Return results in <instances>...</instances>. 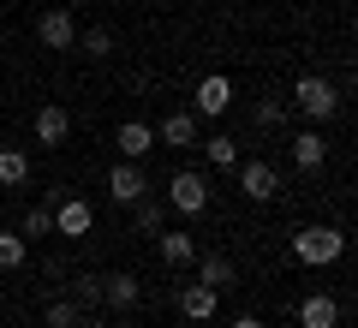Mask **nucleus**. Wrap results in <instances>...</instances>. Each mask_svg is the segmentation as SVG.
<instances>
[{"label":"nucleus","mask_w":358,"mask_h":328,"mask_svg":"<svg viewBox=\"0 0 358 328\" xmlns=\"http://www.w3.org/2000/svg\"><path fill=\"white\" fill-rule=\"evenodd\" d=\"M293 257H299L305 269L341 263V257H346V233H341V227H299V233H293Z\"/></svg>","instance_id":"1"},{"label":"nucleus","mask_w":358,"mask_h":328,"mask_svg":"<svg viewBox=\"0 0 358 328\" xmlns=\"http://www.w3.org/2000/svg\"><path fill=\"white\" fill-rule=\"evenodd\" d=\"M167 209L203 215V209H209V179L192 173V167H173V179H167Z\"/></svg>","instance_id":"2"},{"label":"nucleus","mask_w":358,"mask_h":328,"mask_svg":"<svg viewBox=\"0 0 358 328\" xmlns=\"http://www.w3.org/2000/svg\"><path fill=\"white\" fill-rule=\"evenodd\" d=\"M293 101H299V114H310V120H334V108H341V90H334L329 78L305 72V78L293 84Z\"/></svg>","instance_id":"3"},{"label":"nucleus","mask_w":358,"mask_h":328,"mask_svg":"<svg viewBox=\"0 0 358 328\" xmlns=\"http://www.w3.org/2000/svg\"><path fill=\"white\" fill-rule=\"evenodd\" d=\"M36 42H42V48H54V54H66L78 42V18L66 13V6H48V13L36 18Z\"/></svg>","instance_id":"4"},{"label":"nucleus","mask_w":358,"mask_h":328,"mask_svg":"<svg viewBox=\"0 0 358 328\" xmlns=\"http://www.w3.org/2000/svg\"><path fill=\"white\" fill-rule=\"evenodd\" d=\"M239 191L251 203H275L281 197V173H275L268 162H239Z\"/></svg>","instance_id":"5"},{"label":"nucleus","mask_w":358,"mask_h":328,"mask_svg":"<svg viewBox=\"0 0 358 328\" xmlns=\"http://www.w3.org/2000/svg\"><path fill=\"white\" fill-rule=\"evenodd\" d=\"M227 108H233V78L227 72H209L203 84H197V108H192V114L197 120H215V114H227Z\"/></svg>","instance_id":"6"},{"label":"nucleus","mask_w":358,"mask_h":328,"mask_svg":"<svg viewBox=\"0 0 358 328\" xmlns=\"http://www.w3.org/2000/svg\"><path fill=\"white\" fill-rule=\"evenodd\" d=\"M90 227H96V209H90L84 197H66V203H54V233H60V239H84Z\"/></svg>","instance_id":"7"},{"label":"nucleus","mask_w":358,"mask_h":328,"mask_svg":"<svg viewBox=\"0 0 358 328\" xmlns=\"http://www.w3.org/2000/svg\"><path fill=\"white\" fill-rule=\"evenodd\" d=\"M66 131H72V114H66L60 101H48V108H36V143L42 150H60Z\"/></svg>","instance_id":"8"},{"label":"nucleus","mask_w":358,"mask_h":328,"mask_svg":"<svg viewBox=\"0 0 358 328\" xmlns=\"http://www.w3.org/2000/svg\"><path fill=\"white\" fill-rule=\"evenodd\" d=\"M143 191H150V179H143L138 162H120L114 173H108V197H114V203H138Z\"/></svg>","instance_id":"9"},{"label":"nucleus","mask_w":358,"mask_h":328,"mask_svg":"<svg viewBox=\"0 0 358 328\" xmlns=\"http://www.w3.org/2000/svg\"><path fill=\"white\" fill-rule=\"evenodd\" d=\"M155 143H173V150L197 143V114H192V108H179V114H167L162 126H155Z\"/></svg>","instance_id":"10"},{"label":"nucleus","mask_w":358,"mask_h":328,"mask_svg":"<svg viewBox=\"0 0 358 328\" xmlns=\"http://www.w3.org/2000/svg\"><path fill=\"white\" fill-rule=\"evenodd\" d=\"M114 143H120V155H126V162H143V155L155 150V126H143V120H126Z\"/></svg>","instance_id":"11"},{"label":"nucleus","mask_w":358,"mask_h":328,"mask_svg":"<svg viewBox=\"0 0 358 328\" xmlns=\"http://www.w3.org/2000/svg\"><path fill=\"white\" fill-rule=\"evenodd\" d=\"M197 280H203L209 292L233 287V257L227 251H197Z\"/></svg>","instance_id":"12"},{"label":"nucleus","mask_w":358,"mask_h":328,"mask_svg":"<svg viewBox=\"0 0 358 328\" xmlns=\"http://www.w3.org/2000/svg\"><path fill=\"white\" fill-rule=\"evenodd\" d=\"M138 299H143V280H138V275H102V304H114V311H131Z\"/></svg>","instance_id":"13"},{"label":"nucleus","mask_w":358,"mask_h":328,"mask_svg":"<svg viewBox=\"0 0 358 328\" xmlns=\"http://www.w3.org/2000/svg\"><path fill=\"white\" fill-rule=\"evenodd\" d=\"M215 299L221 292H209L203 280H197V287H179V316H185V322H209V316H215Z\"/></svg>","instance_id":"14"},{"label":"nucleus","mask_w":358,"mask_h":328,"mask_svg":"<svg viewBox=\"0 0 358 328\" xmlns=\"http://www.w3.org/2000/svg\"><path fill=\"white\" fill-rule=\"evenodd\" d=\"M341 322V304L329 299V292H310L305 304H299V328H334Z\"/></svg>","instance_id":"15"},{"label":"nucleus","mask_w":358,"mask_h":328,"mask_svg":"<svg viewBox=\"0 0 358 328\" xmlns=\"http://www.w3.org/2000/svg\"><path fill=\"white\" fill-rule=\"evenodd\" d=\"M155 251H162V263H173V269H185V263H197V239L185 227H173V233H162V245H155Z\"/></svg>","instance_id":"16"},{"label":"nucleus","mask_w":358,"mask_h":328,"mask_svg":"<svg viewBox=\"0 0 358 328\" xmlns=\"http://www.w3.org/2000/svg\"><path fill=\"white\" fill-rule=\"evenodd\" d=\"M293 162L305 167V173H317V167L329 162V143H322V131H299V138H293Z\"/></svg>","instance_id":"17"},{"label":"nucleus","mask_w":358,"mask_h":328,"mask_svg":"<svg viewBox=\"0 0 358 328\" xmlns=\"http://www.w3.org/2000/svg\"><path fill=\"white\" fill-rule=\"evenodd\" d=\"M72 48H84L90 60H108V54H114V30L90 24V30H78V42H72Z\"/></svg>","instance_id":"18"},{"label":"nucleus","mask_w":358,"mask_h":328,"mask_svg":"<svg viewBox=\"0 0 358 328\" xmlns=\"http://www.w3.org/2000/svg\"><path fill=\"white\" fill-rule=\"evenodd\" d=\"M24 257H30V239H24V233H0V269H6V275L24 269Z\"/></svg>","instance_id":"19"},{"label":"nucleus","mask_w":358,"mask_h":328,"mask_svg":"<svg viewBox=\"0 0 358 328\" xmlns=\"http://www.w3.org/2000/svg\"><path fill=\"white\" fill-rule=\"evenodd\" d=\"M30 179V155L24 150H0V185H24Z\"/></svg>","instance_id":"20"},{"label":"nucleus","mask_w":358,"mask_h":328,"mask_svg":"<svg viewBox=\"0 0 358 328\" xmlns=\"http://www.w3.org/2000/svg\"><path fill=\"white\" fill-rule=\"evenodd\" d=\"M203 155H209L215 167H239V143H233L227 131H221V138H203Z\"/></svg>","instance_id":"21"},{"label":"nucleus","mask_w":358,"mask_h":328,"mask_svg":"<svg viewBox=\"0 0 358 328\" xmlns=\"http://www.w3.org/2000/svg\"><path fill=\"white\" fill-rule=\"evenodd\" d=\"M78 322H84V304L78 299H54L48 304V328H78Z\"/></svg>","instance_id":"22"},{"label":"nucleus","mask_w":358,"mask_h":328,"mask_svg":"<svg viewBox=\"0 0 358 328\" xmlns=\"http://www.w3.org/2000/svg\"><path fill=\"white\" fill-rule=\"evenodd\" d=\"M251 126L281 131V126H287V101H257V108H251Z\"/></svg>","instance_id":"23"},{"label":"nucleus","mask_w":358,"mask_h":328,"mask_svg":"<svg viewBox=\"0 0 358 328\" xmlns=\"http://www.w3.org/2000/svg\"><path fill=\"white\" fill-rule=\"evenodd\" d=\"M162 221H167V203H155L150 191H143V197H138V227L143 233H162Z\"/></svg>","instance_id":"24"},{"label":"nucleus","mask_w":358,"mask_h":328,"mask_svg":"<svg viewBox=\"0 0 358 328\" xmlns=\"http://www.w3.org/2000/svg\"><path fill=\"white\" fill-rule=\"evenodd\" d=\"M18 233H24V239H42V233H54V209H48V203H36V209L24 215V227H18Z\"/></svg>","instance_id":"25"},{"label":"nucleus","mask_w":358,"mask_h":328,"mask_svg":"<svg viewBox=\"0 0 358 328\" xmlns=\"http://www.w3.org/2000/svg\"><path fill=\"white\" fill-rule=\"evenodd\" d=\"M78 304H102V275H78Z\"/></svg>","instance_id":"26"},{"label":"nucleus","mask_w":358,"mask_h":328,"mask_svg":"<svg viewBox=\"0 0 358 328\" xmlns=\"http://www.w3.org/2000/svg\"><path fill=\"white\" fill-rule=\"evenodd\" d=\"M233 328H263V316H251V311H245V316H233Z\"/></svg>","instance_id":"27"},{"label":"nucleus","mask_w":358,"mask_h":328,"mask_svg":"<svg viewBox=\"0 0 358 328\" xmlns=\"http://www.w3.org/2000/svg\"><path fill=\"white\" fill-rule=\"evenodd\" d=\"M84 328H114V322H108V316H96V322H84Z\"/></svg>","instance_id":"28"}]
</instances>
